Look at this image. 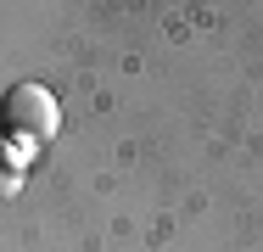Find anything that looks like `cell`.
Instances as JSON below:
<instances>
[{"label":"cell","mask_w":263,"mask_h":252,"mask_svg":"<svg viewBox=\"0 0 263 252\" xmlns=\"http://www.w3.org/2000/svg\"><path fill=\"white\" fill-rule=\"evenodd\" d=\"M0 129L23 146H51L62 129V106L45 84H11L0 101Z\"/></svg>","instance_id":"6da1fadb"},{"label":"cell","mask_w":263,"mask_h":252,"mask_svg":"<svg viewBox=\"0 0 263 252\" xmlns=\"http://www.w3.org/2000/svg\"><path fill=\"white\" fill-rule=\"evenodd\" d=\"M17 191H23V174H17V163L0 151V202H6V196H17Z\"/></svg>","instance_id":"7a4b0ae2"}]
</instances>
